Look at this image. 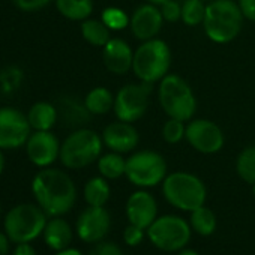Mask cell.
<instances>
[{"label":"cell","instance_id":"603a6c76","mask_svg":"<svg viewBox=\"0 0 255 255\" xmlns=\"http://www.w3.org/2000/svg\"><path fill=\"white\" fill-rule=\"evenodd\" d=\"M56 8L71 21H84L93 12V0H56Z\"/></svg>","mask_w":255,"mask_h":255},{"label":"cell","instance_id":"1f68e13d","mask_svg":"<svg viewBox=\"0 0 255 255\" xmlns=\"http://www.w3.org/2000/svg\"><path fill=\"white\" fill-rule=\"evenodd\" d=\"M21 83H23V71L15 66L5 68L0 72V87H2L5 93L15 92L21 86Z\"/></svg>","mask_w":255,"mask_h":255},{"label":"cell","instance_id":"f1b7e54d","mask_svg":"<svg viewBox=\"0 0 255 255\" xmlns=\"http://www.w3.org/2000/svg\"><path fill=\"white\" fill-rule=\"evenodd\" d=\"M206 6L207 5L203 0H185L182 3V21L189 27L203 24L206 17Z\"/></svg>","mask_w":255,"mask_h":255},{"label":"cell","instance_id":"484cf974","mask_svg":"<svg viewBox=\"0 0 255 255\" xmlns=\"http://www.w3.org/2000/svg\"><path fill=\"white\" fill-rule=\"evenodd\" d=\"M98 170L99 174L107 180H117L122 176H125L126 159L122 156V153L117 152L101 155V158L98 159Z\"/></svg>","mask_w":255,"mask_h":255},{"label":"cell","instance_id":"ee69618b","mask_svg":"<svg viewBox=\"0 0 255 255\" xmlns=\"http://www.w3.org/2000/svg\"><path fill=\"white\" fill-rule=\"evenodd\" d=\"M252 192H254V195H255V183L252 185Z\"/></svg>","mask_w":255,"mask_h":255},{"label":"cell","instance_id":"836d02e7","mask_svg":"<svg viewBox=\"0 0 255 255\" xmlns=\"http://www.w3.org/2000/svg\"><path fill=\"white\" fill-rule=\"evenodd\" d=\"M144 228L141 227H137L134 224H129L125 231H123V240L128 246H131V248H135L138 246L143 240H144Z\"/></svg>","mask_w":255,"mask_h":255},{"label":"cell","instance_id":"6da1fadb","mask_svg":"<svg viewBox=\"0 0 255 255\" xmlns=\"http://www.w3.org/2000/svg\"><path fill=\"white\" fill-rule=\"evenodd\" d=\"M32 192L36 203L50 216L68 213L77 201V188L71 176L59 168L41 170L32 182Z\"/></svg>","mask_w":255,"mask_h":255},{"label":"cell","instance_id":"74e56055","mask_svg":"<svg viewBox=\"0 0 255 255\" xmlns=\"http://www.w3.org/2000/svg\"><path fill=\"white\" fill-rule=\"evenodd\" d=\"M12 255H38L35 248L29 243H17V248L14 249Z\"/></svg>","mask_w":255,"mask_h":255},{"label":"cell","instance_id":"4dcf8cb0","mask_svg":"<svg viewBox=\"0 0 255 255\" xmlns=\"http://www.w3.org/2000/svg\"><path fill=\"white\" fill-rule=\"evenodd\" d=\"M186 134V126L185 122L179 119L168 117V120L162 126V138L168 144H177L185 138Z\"/></svg>","mask_w":255,"mask_h":255},{"label":"cell","instance_id":"d4e9b609","mask_svg":"<svg viewBox=\"0 0 255 255\" xmlns=\"http://www.w3.org/2000/svg\"><path fill=\"white\" fill-rule=\"evenodd\" d=\"M83 194L89 206H105L111 195L110 183L102 176L92 177L86 182Z\"/></svg>","mask_w":255,"mask_h":255},{"label":"cell","instance_id":"5b68a950","mask_svg":"<svg viewBox=\"0 0 255 255\" xmlns=\"http://www.w3.org/2000/svg\"><path fill=\"white\" fill-rule=\"evenodd\" d=\"M171 66V50L170 45L159 38L144 41L134 51L132 71L140 81L159 83Z\"/></svg>","mask_w":255,"mask_h":255},{"label":"cell","instance_id":"277c9868","mask_svg":"<svg viewBox=\"0 0 255 255\" xmlns=\"http://www.w3.org/2000/svg\"><path fill=\"white\" fill-rule=\"evenodd\" d=\"M162 194L173 207L183 212H192L206 203L207 189L203 180L195 174L174 171L164 179Z\"/></svg>","mask_w":255,"mask_h":255},{"label":"cell","instance_id":"7a4b0ae2","mask_svg":"<svg viewBox=\"0 0 255 255\" xmlns=\"http://www.w3.org/2000/svg\"><path fill=\"white\" fill-rule=\"evenodd\" d=\"M243 14L234 0H210L203 21L206 36L215 44L234 41L243 29Z\"/></svg>","mask_w":255,"mask_h":255},{"label":"cell","instance_id":"ac0fdd59","mask_svg":"<svg viewBox=\"0 0 255 255\" xmlns=\"http://www.w3.org/2000/svg\"><path fill=\"white\" fill-rule=\"evenodd\" d=\"M102 60L108 72L114 75H125L132 71L134 51L126 41L111 38L102 50Z\"/></svg>","mask_w":255,"mask_h":255},{"label":"cell","instance_id":"52a82bcc","mask_svg":"<svg viewBox=\"0 0 255 255\" xmlns=\"http://www.w3.org/2000/svg\"><path fill=\"white\" fill-rule=\"evenodd\" d=\"M47 222V213L39 204L23 203L6 213L3 227L11 242L30 243L44 233Z\"/></svg>","mask_w":255,"mask_h":255},{"label":"cell","instance_id":"d590c367","mask_svg":"<svg viewBox=\"0 0 255 255\" xmlns=\"http://www.w3.org/2000/svg\"><path fill=\"white\" fill-rule=\"evenodd\" d=\"M89 255H123V252L113 242H98Z\"/></svg>","mask_w":255,"mask_h":255},{"label":"cell","instance_id":"d6a6232c","mask_svg":"<svg viewBox=\"0 0 255 255\" xmlns=\"http://www.w3.org/2000/svg\"><path fill=\"white\" fill-rule=\"evenodd\" d=\"M159 8H161L162 17L165 21L176 23V21L182 20V5L177 2V0H168V2L162 3Z\"/></svg>","mask_w":255,"mask_h":255},{"label":"cell","instance_id":"4316f807","mask_svg":"<svg viewBox=\"0 0 255 255\" xmlns=\"http://www.w3.org/2000/svg\"><path fill=\"white\" fill-rule=\"evenodd\" d=\"M189 224H191V228L198 236L206 237V236L213 234V231L216 230L218 221H216V215L213 213V210L203 204L198 209L191 212Z\"/></svg>","mask_w":255,"mask_h":255},{"label":"cell","instance_id":"b9f144b4","mask_svg":"<svg viewBox=\"0 0 255 255\" xmlns=\"http://www.w3.org/2000/svg\"><path fill=\"white\" fill-rule=\"evenodd\" d=\"M3 149H0V174L3 173V170H5V164H6V161H5V155H3V152H2Z\"/></svg>","mask_w":255,"mask_h":255},{"label":"cell","instance_id":"ba28073f","mask_svg":"<svg viewBox=\"0 0 255 255\" xmlns=\"http://www.w3.org/2000/svg\"><path fill=\"white\" fill-rule=\"evenodd\" d=\"M168 165L165 158L155 150H138L126 158L125 176L138 188H153L167 177Z\"/></svg>","mask_w":255,"mask_h":255},{"label":"cell","instance_id":"4fadbf2b","mask_svg":"<svg viewBox=\"0 0 255 255\" xmlns=\"http://www.w3.org/2000/svg\"><path fill=\"white\" fill-rule=\"evenodd\" d=\"M111 228V218L104 206L86 207L75 224L78 237L86 243H98L108 234Z\"/></svg>","mask_w":255,"mask_h":255},{"label":"cell","instance_id":"30bf717a","mask_svg":"<svg viewBox=\"0 0 255 255\" xmlns=\"http://www.w3.org/2000/svg\"><path fill=\"white\" fill-rule=\"evenodd\" d=\"M153 84L150 83H128L114 96V114L117 120L134 123L140 120L149 108Z\"/></svg>","mask_w":255,"mask_h":255},{"label":"cell","instance_id":"cb8c5ba5","mask_svg":"<svg viewBox=\"0 0 255 255\" xmlns=\"http://www.w3.org/2000/svg\"><path fill=\"white\" fill-rule=\"evenodd\" d=\"M80 30H81V36L84 38V41L93 47L104 48L107 45V42L111 39V30L104 24L102 20L87 18V20L81 21Z\"/></svg>","mask_w":255,"mask_h":255},{"label":"cell","instance_id":"8fae6325","mask_svg":"<svg viewBox=\"0 0 255 255\" xmlns=\"http://www.w3.org/2000/svg\"><path fill=\"white\" fill-rule=\"evenodd\" d=\"M32 134L27 114L14 107L0 108V149H18L26 146Z\"/></svg>","mask_w":255,"mask_h":255},{"label":"cell","instance_id":"7bdbcfd3","mask_svg":"<svg viewBox=\"0 0 255 255\" xmlns=\"http://www.w3.org/2000/svg\"><path fill=\"white\" fill-rule=\"evenodd\" d=\"M149 3H153V5H158V6H161L162 3H165V2H168V0H147Z\"/></svg>","mask_w":255,"mask_h":255},{"label":"cell","instance_id":"ffe728a7","mask_svg":"<svg viewBox=\"0 0 255 255\" xmlns=\"http://www.w3.org/2000/svg\"><path fill=\"white\" fill-rule=\"evenodd\" d=\"M27 119L33 131H51V128L57 123L59 111L56 105L41 101L30 107Z\"/></svg>","mask_w":255,"mask_h":255},{"label":"cell","instance_id":"f546056e","mask_svg":"<svg viewBox=\"0 0 255 255\" xmlns=\"http://www.w3.org/2000/svg\"><path fill=\"white\" fill-rule=\"evenodd\" d=\"M101 20L104 21V24L111 30V32H119L123 30L126 27H129V21L131 17L128 15L123 9L116 8V6H110L105 8L101 14Z\"/></svg>","mask_w":255,"mask_h":255},{"label":"cell","instance_id":"7402d4cb","mask_svg":"<svg viewBox=\"0 0 255 255\" xmlns=\"http://www.w3.org/2000/svg\"><path fill=\"white\" fill-rule=\"evenodd\" d=\"M86 108L92 116H104L114 107V95L104 86L93 87L84 98Z\"/></svg>","mask_w":255,"mask_h":255},{"label":"cell","instance_id":"83f0119b","mask_svg":"<svg viewBox=\"0 0 255 255\" xmlns=\"http://www.w3.org/2000/svg\"><path fill=\"white\" fill-rule=\"evenodd\" d=\"M236 171L243 182L249 185L255 183V144L245 147L239 153L236 159Z\"/></svg>","mask_w":255,"mask_h":255},{"label":"cell","instance_id":"d6986e66","mask_svg":"<svg viewBox=\"0 0 255 255\" xmlns=\"http://www.w3.org/2000/svg\"><path fill=\"white\" fill-rule=\"evenodd\" d=\"M72 228L68 221H65L60 216H53L45 225L44 230V240L48 248L53 251H63L69 248L72 242Z\"/></svg>","mask_w":255,"mask_h":255},{"label":"cell","instance_id":"44dd1931","mask_svg":"<svg viewBox=\"0 0 255 255\" xmlns=\"http://www.w3.org/2000/svg\"><path fill=\"white\" fill-rule=\"evenodd\" d=\"M57 111L59 116L63 119V122L69 126H83L89 123L92 116L86 108V104L80 102L74 96H63L59 101Z\"/></svg>","mask_w":255,"mask_h":255},{"label":"cell","instance_id":"ab89813d","mask_svg":"<svg viewBox=\"0 0 255 255\" xmlns=\"http://www.w3.org/2000/svg\"><path fill=\"white\" fill-rule=\"evenodd\" d=\"M56 255H83L78 249H74V248H66L63 251H57Z\"/></svg>","mask_w":255,"mask_h":255},{"label":"cell","instance_id":"9c48e42d","mask_svg":"<svg viewBox=\"0 0 255 255\" xmlns=\"http://www.w3.org/2000/svg\"><path fill=\"white\" fill-rule=\"evenodd\" d=\"M149 240L164 252H179L191 240V224L176 215H164L146 230Z\"/></svg>","mask_w":255,"mask_h":255},{"label":"cell","instance_id":"8d00e7d4","mask_svg":"<svg viewBox=\"0 0 255 255\" xmlns=\"http://www.w3.org/2000/svg\"><path fill=\"white\" fill-rule=\"evenodd\" d=\"M242 14L246 20L255 21V0H237Z\"/></svg>","mask_w":255,"mask_h":255},{"label":"cell","instance_id":"60d3db41","mask_svg":"<svg viewBox=\"0 0 255 255\" xmlns=\"http://www.w3.org/2000/svg\"><path fill=\"white\" fill-rule=\"evenodd\" d=\"M177 255H198V252H197V251H194V249L183 248V249H180V251H179V254H177Z\"/></svg>","mask_w":255,"mask_h":255},{"label":"cell","instance_id":"e575fe53","mask_svg":"<svg viewBox=\"0 0 255 255\" xmlns=\"http://www.w3.org/2000/svg\"><path fill=\"white\" fill-rule=\"evenodd\" d=\"M12 3L24 12H36L51 3V0H12Z\"/></svg>","mask_w":255,"mask_h":255},{"label":"cell","instance_id":"9a60e30c","mask_svg":"<svg viewBox=\"0 0 255 255\" xmlns=\"http://www.w3.org/2000/svg\"><path fill=\"white\" fill-rule=\"evenodd\" d=\"M164 17L161 12V8L153 3H144L140 5L134 14L131 15L129 29L138 41L144 42L149 39L156 38L164 26Z\"/></svg>","mask_w":255,"mask_h":255},{"label":"cell","instance_id":"5bb4252c","mask_svg":"<svg viewBox=\"0 0 255 255\" xmlns=\"http://www.w3.org/2000/svg\"><path fill=\"white\" fill-rule=\"evenodd\" d=\"M60 141L51 131H35L26 143V153L32 164L47 168L60 156Z\"/></svg>","mask_w":255,"mask_h":255},{"label":"cell","instance_id":"7c38bea8","mask_svg":"<svg viewBox=\"0 0 255 255\" xmlns=\"http://www.w3.org/2000/svg\"><path fill=\"white\" fill-rule=\"evenodd\" d=\"M185 140L192 149L204 155L218 153L225 143L222 129L209 119H191L186 125Z\"/></svg>","mask_w":255,"mask_h":255},{"label":"cell","instance_id":"bcb514c9","mask_svg":"<svg viewBox=\"0 0 255 255\" xmlns=\"http://www.w3.org/2000/svg\"><path fill=\"white\" fill-rule=\"evenodd\" d=\"M203 2H210V0H203Z\"/></svg>","mask_w":255,"mask_h":255},{"label":"cell","instance_id":"8992f818","mask_svg":"<svg viewBox=\"0 0 255 255\" xmlns=\"http://www.w3.org/2000/svg\"><path fill=\"white\" fill-rule=\"evenodd\" d=\"M161 108L168 117L189 122L197 111V99L191 86L177 74H167L158 86Z\"/></svg>","mask_w":255,"mask_h":255},{"label":"cell","instance_id":"f6af8a7d","mask_svg":"<svg viewBox=\"0 0 255 255\" xmlns=\"http://www.w3.org/2000/svg\"><path fill=\"white\" fill-rule=\"evenodd\" d=\"M0 215H2V206H0Z\"/></svg>","mask_w":255,"mask_h":255},{"label":"cell","instance_id":"2e32d148","mask_svg":"<svg viewBox=\"0 0 255 255\" xmlns=\"http://www.w3.org/2000/svg\"><path fill=\"white\" fill-rule=\"evenodd\" d=\"M102 141L111 152L131 153L137 149L140 143V134L134 123L129 122H111L102 131Z\"/></svg>","mask_w":255,"mask_h":255},{"label":"cell","instance_id":"3957f363","mask_svg":"<svg viewBox=\"0 0 255 255\" xmlns=\"http://www.w3.org/2000/svg\"><path fill=\"white\" fill-rule=\"evenodd\" d=\"M102 147L104 141L99 134L87 128H78L62 143L59 159L69 170H81L101 158Z\"/></svg>","mask_w":255,"mask_h":255},{"label":"cell","instance_id":"e0dca14e","mask_svg":"<svg viewBox=\"0 0 255 255\" xmlns=\"http://www.w3.org/2000/svg\"><path fill=\"white\" fill-rule=\"evenodd\" d=\"M125 210L129 224L144 230H147L158 218V203L155 197L144 189L135 191L129 195V198L126 200Z\"/></svg>","mask_w":255,"mask_h":255},{"label":"cell","instance_id":"f35d334b","mask_svg":"<svg viewBox=\"0 0 255 255\" xmlns=\"http://www.w3.org/2000/svg\"><path fill=\"white\" fill-rule=\"evenodd\" d=\"M9 237L6 233L0 231V255H8L9 254Z\"/></svg>","mask_w":255,"mask_h":255}]
</instances>
